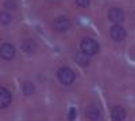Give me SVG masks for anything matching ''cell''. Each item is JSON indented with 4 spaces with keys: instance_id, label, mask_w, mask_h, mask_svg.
<instances>
[{
    "instance_id": "6da1fadb",
    "label": "cell",
    "mask_w": 135,
    "mask_h": 121,
    "mask_svg": "<svg viewBox=\"0 0 135 121\" xmlns=\"http://www.w3.org/2000/svg\"><path fill=\"white\" fill-rule=\"evenodd\" d=\"M81 51L84 54H86L88 57H92L95 54H97L99 51V43L95 40V39H91V38H85L81 40Z\"/></svg>"
},
{
    "instance_id": "7a4b0ae2",
    "label": "cell",
    "mask_w": 135,
    "mask_h": 121,
    "mask_svg": "<svg viewBox=\"0 0 135 121\" xmlns=\"http://www.w3.org/2000/svg\"><path fill=\"white\" fill-rule=\"evenodd\" d=\"M57 75H58V80L62 85H72L74 82V78H76L74 71L70 67H66V66H64V67H61L58 70Z\"/></svg>"
},
{
    "instance_id": "3957f363",
    "label": "cell",
    "mask_w": 135,
    "mask_h": 121,
    "mask_svg": "<svg viewBox=\"0 0 135 121\" xmlns=\"http://www.w3.org/2000/svg\"><path fill=\"white\" fill-rule=\"evenodd\" d=\"M70 28V20L66 16H60L54 20V30L58 32H65Z\"/></svg>"
},
{
    "instance_id": "277c9868",
    "label": "cell",
    "mask_w": 135,
    "mask_h": 121,
    "mask_svg": "<svg viewBox=\"0 0 135 121\" xmlns=\"http://www.w3.org/2000/svg\"><path fill=\"white\" fill-rule=\"evenodd\" d=\"M108 19L112 22V23H122L123 20H124V12L120 9V8H116V7H114V8H111L109 11H108Z\"/></svg>"
},
{
    "instance_id": "5b68a950",
    "label": "cell",
    "mask_w": 135,
    "mask_h": 121,
    "mask_svg": "<svg viewBox=\"0 0 135 121\" xmlns=\"http://www.w3.org/2000/svg\"><path fill=\"white\" fill-rule=\"evenodd\" d=\"M109 35H111V38L114 39V40H116V42H120V40H123L126 38V30L123 28L122 26H119V24H115V26H112L111 27V31H109Z\"/></svg>"
},
{
    "instance_id": "8992f818",
    "label": "cell",
    "mask_w": 135,
    "mask_h": 121,
    "mask_svg": "<svg viewBox=\"0 0 135 121\" xmlns=\"http://www.w3.org/2000/svg\"><path fill=\"white\" fill-rule=\"evenodd\" d=\"M0 57L6 61H9L15 57V49L11 43H4L0 47Z\"/></svg>"
},
{
    "instance_id": "52a82bcc",
    "label": "cell",
    "mask_w": 135,
    "mask_h": 121,
    "mask_svg": "<svg viewBox=\"0 0 135 121\" xmlns=\"http://www.w3.org/2000/svg\"><path fill=\"white\" fill-rule=\"evenodd\" d=\"M11 101H12V96H11V93L6 89V87L0 86V109L7 108L11 104Z\"/></svg>"
},
{
    "instance_id": "ba28073f",
    "label": "cell",
    "mask_w": 135,
    "mask_h": 121,
    "mask_svg": "<svg viewBox=\"0 0 135 121\" xmlns=\"http://www.w3.org/2000/svg\"><path fill=\"white\" fill-rule=\"evenodd\" d=\"M85 114L91 121H99L100 117H101V113L99 111V108L95 106V105H89L86 108V111H85Z\"/></svg>"
},
{
    "instance_id": "9c48e42d",
    "label": "cell",
    "mask_w": 135,
    "mask_h": 121,
    "mask_svg": "<svg viewBox=\"0 0 135 121\" xmlns=\"http://www.w3.org/2000/svg\"><path fill=\"white\" fill-rule=\"evenodd\" d=\"M111 117L114 121H123L126 118V111L122 106H114L111 111Z\"/></svg>"
},
{
    "instance_id": "30bf717a",
    "label": "cell",
    "mask_w": 135,
    "mask_h": 121,
    "mask_svg": "<svg viewBox=\"0 0 135 121\" xmlns=\"http://www.w3.org/2000/svg\"><path fill=\"white\" fill-rule=\"evenodd\" d=\"M22 49H23L25 52L32 54L34 51H35V49H37V45H35V42H34L32 39H25L23 42H22Z\"/></svg>"
},
{
    "instance_id": "8fae6325",
    "label": "cell",
    "mask_w": 135,
    "mask_h": 121,
    "mask_svg": "<svg viewBox=\"0 0 135 121\" xmlns=\"http://www.w3.org/2000/svg\"><path fill=\"white\" fill-rule=\"evenodd\" d=\"M74 61H76L77 65L84 66V67L89 65V57L86 55V54H84L83 51H80V52L76 54V55H74Z\"/></svg>"
},
{
    "instance_id": "7c38bea8",
    "label": "cell",
    "mask_w": 135,
    "mask_h": 121,
    "mask_svg": "<svg viewBox=\"0 0 135 121\" xmlns=\"http://www.w3.org/2000/svg\"><path fill=\"white\" fill-rule=\"evenodd\" d=\"M11 20H12V18H11L9 12H7V11H2L0 12V23L2 24H9Z\"/></svg>"
},
{
    "instance_id": "4fadbf2b",
    "label": "cell",
    "mask_w": 135,
    "mask_h": 121,
    "mask_svg": "<svg viewBox=\"0 0 135 121\" xmlns=\"http://www.w3.org/2000/svg\"><path fill=\"white\" fill-rule=\"evenodd\" d=\"M22 89H23V93L26 94V96H32L34 94V85L31 83V82H25L23 83V86H22Z\"/></svg>"
},
{
    "instance_id": "5bb4252c",
    "label": "cell",
    "mask_w": 135,
    "mask_h": 121,
    "mask_svg": "<svg viewBox=\"0 0 135 121\" xmlns=\"http://www.w3.org/2000/svg\"><path fill=\"white\" fill-rule=\"evenodd\" d=\"M4 7H6V9H15L16 8V3L14 2V0H6Z\"/></svg>"
},
{
    "instance_id": "9a60e30c",
    "label": "cell",
    "mask_w": 135,
    "mask_h": 121,
    "mask_svg": "<svg viewBox=\"0 0 135 121\" xmlns=\"http://www.w3.org/2000/svg\"><path fill=\"white\" fill-rule=\"evenodd\" d=\"M89 2H91V0H76L77 6H78V7H81V8L88 7V6H89Z\"/></svg>"
},
{
    "instance_id": "2e32d148",
    "label": "cell",
    "mask_w": 135,
    "mask_h": 121,
    "mask_svg": "<svg viewBox=\"0 0 135 121\" xmlns=\"http://www.w3.org/2000/svg\"><path fill=\"white\" fill-rule=\"evenodd\" d=\"M68 118H69L70 121H73L76 118V109L74 108H72L70 111H69V117H68Z\"/></svg>"
}]
</instances>
